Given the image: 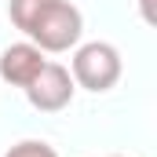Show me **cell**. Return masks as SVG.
<instances>
[{"label": "cell", "mask_w": 157, "mask_h": 157, "mask_svg": "<svg viewBox=\"0 0 157 157\" xmlns=\"http://www.w3.org/2000/svg\"><path fill=\"white\" fill-rule=\"evenodd\" d=\"M48 7V0H11V22L22 29V33H29V26L37 22V15Z\"/></svg>", "instance_id": "obj_5"}, {"label": "cell", "mask_w": 157, "mask_h": 157, "mask_svg": "<svg viewBox=\"0 0 157 157\" xmlns=\"http://www.w3.org/2000/svg\"><path fill=\"white\" fill-rule=\"evenodd\" d=\"M48 59H44V51H40L37 44H11V48H4V55H0V77L7 80V84H15V88H26L29 80L40 73V66H44Z\"/></svg>", "instance_id": "obj_4"}, {"label": "cell", "mask_w": 157, "mask_h": 157, "mask_svg": "<svg viewBox=\"0 0 157 157\" xmlns=\"http://www.w3.org/2000/svg\"><path fill=\"white\" fill-rule=\"evenodd\" d=\"M4 157H59V154H55V146H48L44 139H22V143H15Z\"/></svg>", "instance_id": "obj_6"}, {"label": "cell", "mask_w": 157, "mask_h": 157, "mask_svg": "<svg viewBox=\"0 0 157 157\" xmlns=\"http://www.w3.org/2000/svg\"><path fill=\"white\" fill-rule=\"evenodd\" d=\"M73 84L88 88V91H110L121 80V51L106 40H91L80 44L73 51Z\"/></svg>", "instance_id": "obj_2"}, {"label": "cell", "mask_w": 157, "mask_h": 157, "mask_svg": "<svg viewBox=\"0 0 157 157\" xmlns=\"http://www.w3.org/2000/svg\"><path fill=\"white\" fill-rule=\"evenodd\" d=\"M22 91H26V99L33 102V110H40V113H59V110L70 106L77 84H73V77H70L66 66H59V62H44L40 73L29 80Z\"/></svg>", "instance_id": "obj_3"}, {"label": "cell", "mask_w": 157, "mask_h": 157, "mask_svg": "<svg viewBox=\"0 0 157 157\" xmlns=\"http://www.w3.org/2000/svg\"><path fill=\"white\" fill-rule=\"evenodd\" d=\"M80 29H84V18L70 0H48V7L37 15L26 37L40 51H70L80 40Z\"/></svg>", "instance_id": "obj_1"}]
</instances>
